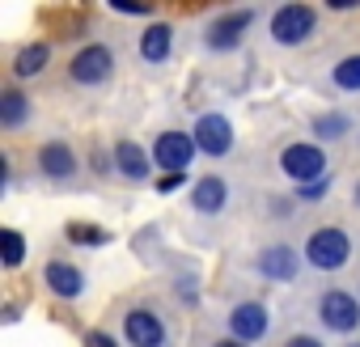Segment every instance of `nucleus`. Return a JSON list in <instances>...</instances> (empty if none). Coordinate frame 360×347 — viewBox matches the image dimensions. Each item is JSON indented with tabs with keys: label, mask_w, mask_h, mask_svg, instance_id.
<instances>
[{
	"label": "nucleus",
	"mask_w": 360,
	"mask_h": 347,
	"mask_svg": "<svg viewBox=\"0 0 360 347\" xmlns=\"http://www.w3.org/2000/svg\"><path fill=\"white\" fill-rule=\"evenodd\" d=\"M123 334H127L131 347H161V339H165L161 322H157L148 309H131V313L123 317Z\"/></svg>",
	"instance_id": "10"
},
{
	"label": "nucleus",
	"mask_w": 360,
	"mask_h": 347,
	"mask_svg": "<svg viewBox=\"0 0 360 347\" xmlns=\"http://www.w3.org/2000/svg\"><path fill=\"white\" fill-rule=\"evenodd\" d=\"M115 165H119L123 178H131V183L148 178V157H144V148H140V144H131V140H123V144L115 148Z\"/></svg>",
	"instance_id": "14"
},
{
	"label": "nucleus",
	"mask_w": 360,
	"mask_h": 347,
	"mask_svg": "<svg viewBox=\"0 0 360 347\" xmlns=\"http://www.w3.org/2000/svg\"><path fill=\"white\" fill-rule=\"evenodd\" d=\"M183 183H187V174H165V178L157 183V191H161V195H169V191H178Z\"/></svg>",
	"instance_id": "23"
},
{
	"label": "nucleus",
	"mask_w": 360,
	"mask_h": 347,
	"mask_svg": "<svg viewBox=\"0 0 360 347\" xmlns=\"http://www.w3.org/2000/svg\"><path fill=\"white\" fill-rule=\"evenodd\" d=\"M47 288H51L56 296L72 301V296H81L85 280H81V271H77L72 263H47Z\"/></svg>",
	"instance_id": "13"
},
{
	"label": "nucleus",
	"mask_w": 360,
	"mask_h": 347,
	"mask_svg": "<svg viewBox=\"0 0 360 347\" xmlns=\"http://www.w3.org/2000/svg\"><path fill=\"white\" fill-rule=\"evenodd\" d=\"M322 322H326L330 330H343V334L356 330V326H360V301H356L352 292H339V288L326 292V296H322Z\"/></svg>",
	"instance_id": "7"
},
{
	"label": "nucleus",
	"mask_w": 360,
	"mask_h": 347,
	"mask_svg": "<svg viewBox=\"0 0 360 347\" xmlns=\"http://www.w3.org/2000/svg\"><path fill=\"white\" fill-rule=\"evenodd\" d=\"M229 330H233L238 343H255V339H263V334H267V309H263L259 301H242V305L229 313Z\"/></svg>",
	"instance_id": "8"
},
{
	"label": "nucleus",
	"mask_w": 360,
	"mask_h": 347,
	"mask_svg": "<svg viewBox=\"0 0 360 347\" xmlns=\"http://www.w3.org/2000/svg\"><path fill=\"white\" fill-rule=\"evenodd\" d=\"M195 144L208 152V157H225L233 148V127L225 114H200L195 123Z\"/></svg>",
	"instance_id": "6"
},
{
	"label": "nucleus",
	"mask_w": 360,
	"mask_h": 347,
	"mask_svg": "<svg viewBox=\"0 0 360 347\" xmlns=\"http://www.w3.org/2000/svg\"><path fill=\"white\" fill-rule=\"evenodd\" d=\"M335 85L339 89H360V55H347V60H339L335 64Z\"/></svg>",
	"instance_id": "20"
},
{
	"label": "nucleus",
	"mask_w": 360,
	"mask_h": 347,
	"mask_svg": "<svg viewBox=\"0 0 360 347\" xmlns=\"http://www.w3.org/2000/svg\"><path fill=\"white\" fill-rule=\"evenodd\" d=\"M47 55H51V51H47L43 43L22 47V51H18V64H13V68H18V77H39V72L47 68Z\"/></svg>",
	"instance_id": "17"
},
{
	"label": "nucleus",
	"mask_w": 360,
	"mask_h": 347,
	"mask_svg": "<svg viewBox=\"0 0 360 347\" xmlns=\"http://www.w3.org/2000/svg\"><path fill=\"white\" fill-rule=\"evenodd\" d=\"M191 152H195V140L183 136V131H165V136H157V148H153L157 165H161V169H174V174H187Z\"/></svg>",
	"instance_id": "5"
},
{
	"label": "nucleus",
	"mask_w": 360,
	"mask_h": 347,
	"mask_svg": "<svg viewBox=\"0 0 360 347\" xmlns=\"http://www.w3.org/2000/svg\"><path fill=\"white\" fill-rule=\"evenodd\" d=\"M352 347H360V343H352Z\"/></svg>",
	"instance_id": "30"
},
{
	"label": "nucleus",
	"mask_w": 360,
	"mask_h": 347,
	"mask_svg": "<svg viewBox=\"0 0 360 347\" xmlns=\"http://www.w3.org/2000/svg\"><path fill=\"white\" fill-rule=\"evenodd\" d=\"M217 347H246V343H238V339H221Z\"/></svg>",
	"instance_id": "28"
},
{
	"label": "nucleus",
	"mask_w": 360,
	"mask_h": 347,
	"mask_svg": "<svg viewBox=\"0 0 360 347\" xmlns=\"http://www.w3.org/2000/svg\"><path fill=\"white\" fill-rule=\"evenodd\" d=\"M68 72H72V81H81V85H102V81L115 72V55H110L106 47H85V51L72 55Z\"/></svg>",
	"instance_id": "4"
},
{
	"label": "nucleus",
	"mask_w": 360,
	"mask_h": 347,
	"mask_svg": "<svg viewBox=\"0 0 360 347\" xmlns=\"http://www.w3.org/2000/svg\"><path fill=\"white\" fill-rule=\"evenodd\" d=\"M356 204H360V183H356Z\"/></svg>",
	"instance_id": "29"
},
{
	"label": "nucleus",
	"mask_w": 360,
	"mask_h": 347,
	"mask_svg": "<svg viewBox=\"0 0 360 347\" xmlns=\"http://www.w3.org/2000/svg\"><path fill=\"white\" fill-rule=\"evenodd\" d=\"M284 347H322V343H318V339H309V334H297V339H288Z\"/></svg>",
	"instance_id": "26"
},
{
	"label": "nucleus",
	"mask_w": 360,
	"mask_h": 347,
	"mask_svg": "<svg viewBox=\"0 0 360 347\" xmlns=\"http://www.w3.org/2000/svg\"><path fill=\"white\" fill-rule=\"evenodd\" d=\"M85 347H115V339H110L106 330H89V334H85Z\"/></svg>",
	"instance_id": "24"
},
{
	"label": "nucleus",
	"mask_w": 360,
	"mask_h": 347,
	"mask_svg": "<svg viewBox=\"0 0 360 347\" xmlns=\"http://www.w3.org/2000/svg\"><path fill=\"white\" fill-rule=\"evenodd\" d=\"M22 119H26V98L18 89H9L5 98H0V123H5V127H22Z\"/></svg>",
	"instance_id": "18"
},
{
	"label": "nucleus",
	"mask_w": 360,
	"mask_h": 347,
	"mask_svg": "<svg viewBox=\"0 0 360 347\" xmlns=\"http://www.w3.org/2000/svg\"><path fill=\"white\" fill-rule=\"evenodd\" d=\"M39 169L47 174V178H68V174L77 169V157H72V148H68V144L51 140V144H43V148H39Z\"/></svg>",
	"instance_id": "11"
},
{
	"label": "nucleus",
	"mask_w": 360,
	"mask_h": 347,
	"mask_svg": "<svg viewBox=\"0 0 360 347\" xmlns=\"http://www.w3.org/2000/svg\"><path fill=\"white\" fill-rule=\"evenodd\" d=\"M246 26H250V9L217 18V22L208 26V47H212V51H229V47H238L242 34H246Z\"/></svg>",
	"instance_id": "9"
},
{
	"label": "nucleus",
	"mask_w": 360,
	"mask_h": 347,
	"mask_svg": "<svg viewBox=\"0 0 360 347\" xmlns=\"http://www.w3.org/2000/svg\"><path fill=\"white\" fill-rule=\"evenodd\" d=\"M225 199H229V187L217 178V174H208V178H200V183H195V208H200V212H208V216H212V212H221V208H225Z\"/></svg>",
	"instance_id": "15"
},
{
	"label": "nucleus",
	"mask_w": 360,
	"mask_h": 347,
	"mask_svg": "<svg viewBox=\"0 0 360 347\" xmlns=\"http://www.w3.org/2000/svg\"><path fill=\"white\" fill-rule=\"evenodd\" d=\"M68 237H72L77 246H106V242H110V233H106V229L85 225V221H72V225H68Z\"/></svg>",
	"instance_id": "19"
},
{
	"label": "nucleus",
	"mask_w": 360,
	"mask_h": 347,
	"mask_svg": "<svg viewBox=\"0 0 360 347\" xmlns=\"http://www.w3.org/2000/svg\"><path fill=\"white\" fill-rule=\"evenodd\" d=\"M169 47H174V30H169V26H148L144 39H140V55H144L148 64H161V60L169 55Z\"/></svg>",
	"instance_id": "16"
},
{
	"label": "nucleus",
	"mask_w": 360,
	"mask_h": 347,
	"mask_svg": "<svg viewBox=\"0 0 360 347\" xmlns=\"http://www.w3.org/2000/svg\"><path fill=\"white\" fill-rule=\"evenodd\" d=\"M259 271H263L267 280H292V275H297V254H292L288 246H267V250L259 254Z\"/></svg>",
	"instance_id": "12"
},
{
	"label": "nucleus",
	"mask_w": 360,
	"mask_h": 347,
	"mask_svg": "<svg viewBox=\"0 0 360 347\" xmlns=\"http://www.w3.org/2000/svg\"><path fill=\"white\" fill-rule=\"evenodd\" d=\"M347 131V114H318L314 119V136H322V140H339Z\"/></svg>",
	"instance_id": "21"
},
{
	"label": "nucleus",
	"mask_w": 360,
	"mask_h": 347,
	"mask_svg": "<svg viewBox=\"0 0 360 347\" xmlns=\"http://www.w3.org/2000/svg\"><path fill=\"white\" fill-rule=\"evenodd\" d=\"M305 258L314 267H322V271H335V267H343L352 258V242H347L343 229H318L309 237V246H305Z\"/></svg>",
	"instance_id": "2"
},
{
	"label": "nucleus",
	"mask_w": 360,
	"mask_h": 347,
	"mask_svg": "<svg viewBox=\"0 0 360 347\" xmlns=\"http://www.w3.org/2000/svg\"><path fill=\"white\" fill-rule=\"evenodd\" d=\"M119 13H148V5H115Z\"/></svg>",
	"instance_id": "27"
},
{
	"label": "nucleus",
	"mask_w": 360,
	"mask_h": 347,
	"mask_svg": "<svg viewBox=\"0 0 360 347\" xmlns=\"http://www.w3.org/2000/svg\"><path fill=\"white\" fill-rule=\"evenodd\" d=\"M309 34H314V9H305V5H284V9H276V18H271V39H276V43L297 47V43H305Z\"/></svg>",
	"instance_id": "3"
},
{
	"label": "nucleus",
	"mask_w": 360,
	"mask_h": 347,
	"mask_svg": "<svg viewBox=\"0 0 360 347\" xmlns=\"http://www.w3.org/2000/svg\"><path fill=\"white\" fill-rule=\"evenodd\" d=\"M280 169L288 174V178H297L301 187H309V183H322L326 157H322V148H314V144H288V148L280 152Z\"/></svg>",
	"instance_id": "1"
},
{
	"label": "nucleus",
	"mask_w": 360,
	"mask_h": 347,
	"mask_svg": "<svg viewBox=\"0 0 360 347\" xmlns=\"http://www.w3.org/2000/svg\"><path fill=\"white\" fill-rule=\"evenodd\" d=\"M0 246H5V267H22L26 246H22V233H18V229H5V233H0Z\"/></svg>",
	"instance_id": "22"
},
{
	"label": "nucleus",
	"mask_w": 360,
	"mask_h": 347,
	"mask_svg": "<svg viewBox=\"0 0 360 347\" xmlns=\"http://www.w3.org/2000/svg\"><path fill=\"white\" fill-rule=\"evenodd\" d=\"M322 191H326V178H322V183H309V187H301V199H318Z\"/></svg>",
	"instance_id": "25"
}]
</instances>
